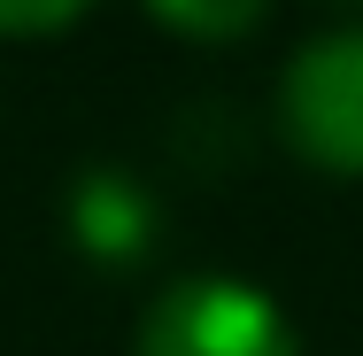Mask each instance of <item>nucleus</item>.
I'll list each match as a JSON object with an SVG mask.
<instances>
[{"mask_svg":"<svg viewBox=\"0 0 363 356\" xmlns=\"http://www.w3.org/2000/svg\"><path fill=\"white\" fill-rule=\"evenodd\" d=\"M132 356H301V333L255 279L186 271L147 302Z\"/></svg>","mask_w":363,"mask_h":356,"instance_id":"obj_1","label":"nucleus"},{"mask_svg":"<svg viewBox=\"0 0 363 356\" xmlns=\"http://www.w3.org/2000/svg\"><path fill=\"white\" fill-rule=\"evenodd\" d=\"M279 140L333 171L363 178V23H333L317 39H301L279 70Z\"/></svg>","mask_w":363,"mask_h":356,"instance_id":"obj_2","label":"nucleus"},{"mask_svg":"<svg viewBox=\"0 0 363 356\" xmlns=\"http://www.w3.org/2000/svg\"><path fill=\"white\" fill-rule=\"evenodd\" d=\"M62 225H70L77 256L101 264V271H132L147 248L162 240V202L140 171L124 163H85L70 178V202H62Z\"/></svg>","mask_w":363,"mask_h":356,"instance_id":"obj_3","label":"nucleus"},{"mask_svg":"<svg viewBox=\"0 0 363 356\" xmlns=\"http://www.w3.org/2000/svg\"><path fill=\"white\" fill-rule=\"evenodd\" d=\"M140 8L162 31L194 39V47H232V39H247L271 16V0H140Z\"/></svg>","mask_w":363,"mask_h":356,"instance_id":"obj_4","label":"nucleus"},{"mask_svg":"<svg viewBox=\"0 0 363 356\" xmlns=\"http://www.w3.org/2000/svg\"><path fill=\"white\" fill-rule=\"evenodd\" d=\"M93 16V0H0V39H55Z\"/></svg>","mask_w":363,"mask_h":356,"instance_id":"obj_5","label":"nucleus"},{"mask_svg":"<svg viewBox=\"0 0 363 356\" xmlns=\"http://www.w3.org/2000/svg\"><path fill=\"white\" fill-rule=\"evenodd\" d=\"M333 8H363V0H333Z\"/></svg>","mask_w":363,"mask_h":356,"instance_id":"obj_6","label":"nucleus"}]
</instances>
